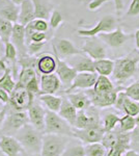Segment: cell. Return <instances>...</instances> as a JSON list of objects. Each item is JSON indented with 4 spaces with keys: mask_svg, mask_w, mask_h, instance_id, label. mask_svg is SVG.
<instances>
[{
    "mask_svg": "<svg viewBox=\"0 0 139 156\" xmlns=\"http://www.w3.org/2000/svg\"><path fill=\"white\" fill-rule=\"evenodd\" d=\"M136 126V121H135V117H132V115H125L120 118V124H118V128L122 130L123 132H132Z\"/></svg>",
    "mask_w": 139,
    "mask_h": 156,
    "instance_id": "74e56055",
    "label": "cell"
},
{
    "mask_svg": "<svg viewBox=\"0 0 139 156\" xmlns=\"http://www.w3.org/2000/svg\"><path fill=\"white\" fill-rule=\"evenodd\" d=\"M57 60L54 54L44 53L39 55L36 62V70L37 73L42 75H49L56 72Z\"/></svg>",
    "mask_w": 139,
    "mask_h": 156,
    "instance_id": "44dd1931",
    "label": "cell"
},
{
    "mask_svg": "<svg viewBox=\"0 0 139 156\" xmlns=\"http://www.w3.org/2000/svg\"><path fill=\"white\" fill-rule=\"evenodd\" d=\"M92 90H95L96 93H110V92L115 90L116 89H115L114 84L112 83V81L109 79V77L99 75Z\"/></svg>",
    "mask_w": 139,
    "mask_h": 156,
    "instance_id": "4dcf8cb0",
    "label": "cell"
},
{
    "mask_svg": "<svg viewBox=\"0 0 139 156\" xmlns=\"http://www.w3.org/2000/svg\"><path fill=\"white\" fill-rule=\"evenodd\" d=\"M65 96H67L68 99L70 100V102L72 103L78 110L87 109V108H89L92 106L90 99L85 90H79V92L69 93V94H65Z\"/></svg>",
    "mask_w": 139,
    "mask_h": 156,
    "instance_id": "d4e9b609",
    "label": "cell"
},
{
    "mask_svg": "<svg viewBox=\"0 0 139 156\" xmlns=\"http://www.w3.org/2000/svg\"><path fill=\"white\" fill-rule=\"evenodd\" d=\"M15 136L21 143L24 151L31 154H39L42 151L44 132L37 130L31 124H27L19 130Z\"/></svg>",
    "mask_w": 139,
    "mask_h": 156,
    "instance_id": "7a4b0ae2",
    "label": "cell"
},
{
    "mask_svg": "<svg viewBox=\"0 0 139 156\" xmlns=\"http://www.w3.org/2000/svg\"><path fill=\"white\" fill-rule=\"evenodd\" d=\"M29 117V123L37 130L44 132L45 130V121H46V112L47 109H45V106L41 102L34 100V102L31 104V106L27 110Z\"/></svg>",
    "mask_w": 139,
    "mask_h": 156,
    "instance_id": "2e32d148",
    "label": "cell"
},
{
    "mask_svg": "<svg viewBox=\"0 0 139 156\" xmlns=\"http://www.w3.org/2000/svg\"><path fill=\"white\" fill-rule=\"evenodd\" d=\"M54 54V53H53ZM57 60V68H56V74L59 77L60 81L62 83V87H65V90L69 89L72 84L73 80L75 79L76 75L78 74V72L73 68L72 66H70L69 62H65L64 59H62L61 57H59L57 54H54Z\"/></svg>",
    "mask_w": 139,
    "mask_h": 156,
    "instance_id": "9a60e30c",
    "label": "cell"
},
{
    "mask_svg": "<svg viewBox=\"0 0 139 156\" xmlns=\"http://www.w3.org/2000/svg\"><path fill=\"white\" fill-rule=\"evenodd\" d=\"M12 1H14V2H15V3H16V4H18V5H20V4H21L22 2L24 1V0H12Z\"/></svg>",
    "mask_w": 139,
    "mask_h": 156,
    "instance_id": "9f6ffc18",
    "label": "cell"
},
{
    "mask_svg": "<svg viewBox=\"0 0 139 156\" xmlns=\"http://www.w3.org/2000/svg\"><path fill=\"white\" fill-rule=\"evenodd\" d=\"M122 112H125L126 115L136 117L137 115H139V102L134 101V100L130 99V98L127 96L125 102H123Z\"/></svg>",
    "mask_w": 139,
    "mask_h": 156,
    "instance_id": "ab89813d",
    "label": "cell"
},
{
    "mask_svg": "<svg viewBox=\"0 0 139 156\" xmlns=\"http://www.w3.org/2000/svg\"><path fill=\"white\" fill-rule=\"evenodd\" d=\"M126 15L130 17L138 16L139 15V0H132L131 4L129 5V9Z\"/></svg>",
    "mask_w": 139,
    "mask_h": 156,
    "instance_id": "bcb514c9",
    "label": "cell"
},
{
    "mask_svg": "<svg viewBox=\"0 0 139 156\" xmlns=\"http://www.w3.org/2000/svg\"><path fill=\"white\" fill-rule=\"evenodd\" d=\"M108 1H110V0H92L89 2V4H88V9L90 11H98L103 4Z\"/></svg>",
    "mask_w": 139,
    "mask_h": 156,
    "instance_id": "7dc6e473",
    "label": "cell"
},
{
    "mask_svg": "<svg viewBox=\"0 0 139 156\" xmlns=\"http://www.w3.org/2000/svg\"><path fill=\"white\" fill-rule=\"evenodd\" d=\"M39 100L40 102L46 107V109L51 110V112H58L61 107L62 104V97L55 96L53 94H45V95H40Z\"/></svg>",
    "mask_w": 139,
    "mask_h": 156,
    "instance_id": "83f0119b",
    "label": "cell"
},
{
    "mask_svg": "<svg viewBox=\"0 0 139 156\" xmlns=\"http://www.w3.org/2000/svg\"><path fill=\"white\" fill-rule=\"evenodd\" d=\"M9 95L7 94L5 90L0 87V102L2 104H6V103H9Z\"/></svg>",
    "mask_w": 139,
    "mask_h": 156,
    "instance_id": "681fc988",
    "label": "cell"
},
{
    "mask_svg": "<svg viewBox=\"0 0 139 156\" xmlns=\"http://www.w3.org/2000/svg\"><path fill=\"white\" fill-rule=\"evenodd\" d=\"M123 156H139V153L137 152V151L133 150V149H130L128 150L127 152L125 153V155Z\"/></svg>",
    "mask_w": 139,
    "mask_h": 156,
    "instance_id": "f907efd6",
    "label": "cell"
},
{
    "mask_svg": "<svg viewBox=\"0 0 139 156\" xmlns=\"http://www.w3.org/2000/svg\"><path fill=\"white\" fill-rule=\"evenodd\" d=\"M95 70L99 75L108 76L113 74L114 70V62L109 58H102L95 60Z\"/></svg>",
    "mask_w": 139,
    "mask_h": 156,
    "instance_id": "f1b7e54d",
    "label": "cell"
},
{
    "mask_svg": "<svg viewBox=\"0 0 139 156\" xmlns=\"http://www.w3.org/2000/svg\"><path fill=\"white\" fill-rule=\"evenodd\" d=\"M69 62L70 66H72L78 73L80 72H96L95 70V60L89 57L84 52L74 56L70 57ZM97 73V72H96Z\"/></svg>",
    "mask_w": 139,
    "mask_h": 156,
    "instance_id": "d6986e66",
    "label": "cell"
},
{
    "mask_svg": "<svg viewBox=\"0 0 139 156\" xmlns=\"http://www.w3.org/2000/svg\"><path fill=\"white\" fill-rule=\"evenodd\" d=\"M12 28H14L12 22L0 17V34H1V41L3 44L11 42Z\"/></svg>",
    "mask_w": 139,
    "mask_h": 156,
    "instance_id": "836d02e7",
    "label": "cell"
},
{
    "mask_svg": "<svg viewBox=\"0 0 139 156\" xmlns=\"http://www.w3.org/2000/svg\"><path fill=\"white\" fill-rule=\"evenodd\" d=\"M85 156H106L107 149L101 142L84 145Z\"/></svg>",
    "mask_w": 139,
    "mask_h": 156,
    "instance_id": "d590c367",
    "label": "cell"
},
{
    "mask_svg": "<svg viewBox=\"0 0 139 156\" xmlns=\"http://www.w3.org/2000/svg\"><path fill=\"white\" fill-rule=\"evenodd\" d=\"M120 118L122 117H120V115L116 114H113V112H109V114L105 115L102 122V126L104 128L105 132L114 130L118 126V124H120Z\"/></svg>",
    "mask_w": 139,
    "mask_h": 156,
    "instance_id": "8d00e7d4",
    "label": "cell"
},
{
    "mask_svg": "<svg viewBox=\"0 0 139 156\" xmlns=\"http://www.w3.org/2000/svg\"><path fill=\"white\" fill-rule=\"evenodd\" d=\"M127 151L128 150L126 149V148H123L120 145H116L114 147H112L107 150L106 156H123Z\"/></svg>",
    "mask_w": 139,
    "mask_h": 156,
    "instance_id": "f6af8a7d",
    "label": "cell"
},
{
    "mask_svg": "<svg viewBox=\"0 0 139 156\" xmlns=\"http://www.w3.org/2000/svg\"><path fill=\"white\" fill-rule=\"evenodd\" d=\"M31 1L34 5L35 17L49 20L52 12L55 9H53L54 5H53L51 0H31Z\"/></svg>",
    "mask_w": 139,
    "mask_h": 156,
    "instance_id": "4316f807",
    "label": "cell"
},
{
    "mask_svg": "<svg viewBox=\"0 0 139 156\" xmlns=\"http://www.w3.org/2000/svg\"><path fill=\"white\" fill-rule=\"evenodd\" d=\"M105 130L102 125L84 128V129H77V128L73 129V137L80 140L83 145L102 142Z\"/></svg>",
    "mask_w": 139,
    "mask_h": 156,
    "instance_id": "ba28073f",
    "label": "cell"
},
{
    "mask_svg": "<svg viewBox=\"0 0 139 156\" xmlns=\"http://www.w3.org/2000/svg\"><path fill=\"white\" fill-rule=\"evenodd\" d=\"M139 65V50L134 49L131 53L126 56L120 57L114 60V70L113 77L118 83H123L134 76L137 72V66Z\"/></svg>",
    "mask_w": 139,
    "mask_h": 156,
    "instance_id": "6da1fadb",
    "label": "cell"
},
{
    "mask_svg": "<svg viewBox=\"0 0 139 156\" xmlns=\"http://www.w3.org/2000/svg\"><path fill=\"white\" fill-rule=\"evenodd\" d=\"M73 129L74 127L70 123H68L64 118L60 117L58 112L47 109L44 133H54V134L68 135L73 137Z\"/></svg>",
    "mask_w": 139,
    "mask_h": 156,
    "instance_id": "5b68a950",
    "label": "cell"
},
{
    "mask_svg": "<svg viewBox=\"0 0 139 156\" xmlns=\"http://www.w3.org/2000/svg\"><path fill=\"white\" fill-rule=\"evenodd\" d=\"M26 89L31 92L35 96H40L41 94V83H40V78L39 76L34 77L28 84L26 85Z\"/></svg>",
    "mask_w": 139,
    "mask_h": 156,
    "instance_id": "ee69618b",
    "label": "cell"
},
{
    "mask_svg": "<svg viewBox=\"0 0 139 156\" xmlns=\"http://www.w3.org/2000/svg\"><path fill=\"white\" fill-rule=\"evenodd\" d=\"M102 125L100 121V114H99L98 107L92 105L87 109L78 110L77 119L74 128L77 129H84V128L98 126Z\"/></svg>",
    "mask_w": 139,
    "mask_h": 156,
    "instance_id": "30bf717a",
    "label": "cell"
},
{
    "mask_svg": "<svg viewBox=\"0 0 139 156\" xmlns=\"http://www.w3.org/2000/svg\"><path fill=\"white\" fill-rule=\"evenodd\" d=\"M134 37H135V45L136 48L139 50V28L136 30L135 34H134Z\"/></svg>",
    "mask_w": 139,
    "mask_h": 156,
    "instance_id": "816d5d0a",
    "label": "cell"
},
{
    "mask_svg": "<svg viewBox=\"0 0 139 156\" xmlns=\"http://www.w3.org/2000/svg\"><path fill=\"white\" fill-rule=\"evenodd\" d=\"M20 14V5L12 0H0V17L17 23Z\"/></svg>",
    "mask_w": 139,
    "mask_h": 156,
    "instance_id": "7402d4cb",
    "label": "cell"
},
{
    "mask_svg": "<svg viewBox=\"0 0 139 156\" xmlns=\"http://www.w3.org/2000/svg\"><path fill=\"white\" fill-rule=\"evenodd\" d=\"M98 37L109 47H112V48H120V47H122L128 40L134 37V34H126L120 27L117 26V28L112 30V31L100 34Z\"/></svg>",
    "mask_w": 139,
    "mask_h": 156,
    "instance_id": "4fadbf2b",
    "label": "cell"
},
{
    "mask_svg": "<svg viewBox=\"0 0 139 156\" xmlns=\"http://www.w3.org/2000/svg\"><path fill=\"white\" fill-rule=\"evenodd\" d=\"M71 136L54 133H44L42 145V156H61L71 142Z\"/></svg>",
    "mask_w": 139,
    "mask_h": 156,
    "instance_id": "3957f363",
    "label": "cell"
},
{
    "mask_svg": "<svg viewBox=\"0 0 139 156\" xmlns=\"http://www.w3.org/2000/svg\"><path fill=\"white\" fill-rule=\"evenodd\" d=\"M62 22H64V17H62L61 12H60L59 11H57V9H54V11L52 12L51 16H50V18H49L50 28H51L52 30L57 29L58 27L62 24Z\"/></svg>",
    "mask_w": 139,
    "mask_h": 156,
    "instance_id": "60d3db41",
    "label": "cell"
},
{
    "mask_svg": "<svg viewBox=\"0 0 139 156\" xmlns=\"http://www.w3.org/2000/svg\"><path fill=\"white\" fill-rule=\"evenodd\" d=\"M99 74L96 72H80L76 75L72 84L69 89L64 90V94L74 92L76 90H88L92 89L98 79Z\"/></svg>",
    "mask_w": 139,
    "mask_h": 156,
    "instance_id": "7c38bea8",
    "label": "cell"
},
{
    "mask_svg": "<svg viewBox=\"0 0 139 156\" xmlns=\"http://www.w3.org/2000/svg\"><path fill=\"white\" fill-rule=\"evenodd\" d=\"M36 76L37 72L33 68H21L17 77V85L26 87V85Z\"/></svg>",
    "mask_w": 139,
    "mask_h": 156,
    "instance_id": "1f68e13d",
    "label": "cell"
},
{
    "mask_svg": "<svg viewBox=\"0 0 139 156\" xmlns=\"http://www.w3.org/2000/svg\"><path fill=\"white\" fill-rule=\"evenodd\" d=\"M0 151L4 156H19L24 152V148L16 136L3 134L0 137Z\"/></svg>",
    "mask_w": 139,
    "mask_h": 156,
    "instance_id": "e0dca14e",
    "label": "cell"
},
{
    "mask_svg": "<svg viewBox=\"0 0 139 156\" xmlns=\"http://www.w3.org/2000/svg\"><path fill=\"white\" fill-rule=\"evenodd\" d=\"M53 53L57 54L62 59L70 58L74 55L83 53L81 49H78L72 43V41L68 39H55L52 42Z\"/></svg>",
    "mask_w": 139,
    "mask_h": 156,
    "instance_id": "5bb4252c",
    "label": "cell"
},
{
    "mask_svg": "<svg viewBox=\"0 0 139 156\" xmlns=\"http://www.w3.org/2000/svg\"><path fill=\"white\" fill-rule=\"evenodd\" d=\"M4 45V57H2V59L4 62H9V68L12 69V73L14 78L18 77V60H19V54H18V50L15 47V45L12 42L5 43Z\"/></svg>",
    "mask_w": 139,
    "mask_h": 156,
    "instance_id": "603a6c76",
    "label": "cell"
},
{
    "mask_svg": "<svg viewBox=\"0 0 139 156\" xmlns=\"http://www.w3.org/2000/svg\"><path fill=\"white\" fill-rule=\"evenodd\" d=\"M1 43H2V41H1V34H0V45H1Z\"/></svg>",
    "mask_w": 139,
    "mask_h": 156,
    "instance_id": "6f0895ef",
    "label": "cell"
},
{
    "mask_svg": "<svg viewBox=\"0 0 139 156\" xmlns=\"http://www.w3.org/2000/svg\"><path fill=\"white\" fill-rule=\"evenodd\" d=\"M123 90H125L126 95H127L130 99L139 102V81H136V82H134V83L130 84Z\"/></svg>",
    "mask_w": 139,
    "mask_h": 156,
    "instance_id": "b9f144b4",
    "label": "cell"
},
{
    "mask_svg": "<svg viewBox=\"0 0 139 156\" xmlns=\"http://www.w3.org/2000/svg\"><path fill=\"white\" fill-rule=\"evenodd\" d=\"M61 156H85L84 145L76 138V142H70Z\"/></svg>",
    "mask_w": 139,
    "mask_h": 156,
    "instance_id": "d6a6232c",
    "label": "cell"
},
{
    "mask_svg": "<svg viewBox=\"0 0 139 156\" xmlns=\"http://www.w3.org/2000/svg\"><path fill=\"white\" fill-rule=\"evenodd\" d=\"M21 156H42L41 153H39V154H31V153H27V152H24L22 153V155Z\"/></svg>",
    "mask_w": 139,
    "mask_h": 156,
    "instance_id": "db71d44e",
    "label": "cell"
},
{
    "mask_svg": "<svg viewBox=\"0 0 139 156\" xmlns=\"http://www.w3.org/2000/svg\"><path fill=\"white\" fill-rule=\"evenodd\" d=\"M11 42L15 45L18 50L19 57L27 55V45H26V32L25 26L20 23H14L12 34L11 37Z\"/></svg>",
    "mask_w": 139,
    "mask_h": 156,
    "instance_id": "ac0fdd59",
    "label": "cell"
},
{
    "mask_svg": "<svg viewBox=\"0 0 139 156\" xmlns=\"http://www.w3.org/2000/svg\"><path fill=\"white\" fill-rule=\"evenodd\" d=\"M40 83H41V94H53L57 93L61 89L62 83L56 73L49 75H41L40 77Z\"/></svg>",
    "mask_w": 139,
    "mask_h": 156,
    "instance_id": "ffe728a7",
    "label": "cell"
},
{
    "mask_svg": "<svg viewBox=\"0 0 139 156\" xmlns=\"http://www.w3.org/2000/svg\"><path fill=\"white\" fill-rule=\"evenodd\" d=\"M58 114H59L61 118H64L68 123H70L73 127L75 126L76 119H77L78 115V109L70 102V100L67 97L62 98V104Z\"/></svg>",
    "mask_w": 139,
    "mask_h": 156,
    "instance_id": "484cf974",
    "label": "cell"
},
{
    "mask_svg": "<svg viewBox=\"0 0 139 156\" xmlns=\"http://www.w3.org/2000/svg\"><path fill=\"white\" fill-rule=\"evenodd\" d=\"M9 104H4V107H2L1 109H0V131H1L2 129V125H3L4 123V120H5L6 118V115L7 112H9Z\"/></svg>",
    "mask_w": 139,
    "mask_h": 156,
    "instance_id": "c3c4849f",
    "label": "cell"
},
{
    "mask_svg": "<svg viewBox=\"0 0 139 156\" xmlns=\"http://www.w3.org/2000/svg\"><path fill=\"white\" fill-rule=\"evenodd\" d=\"M35 100V95L29 92L26 87L16 85L15 90L9 94V100L7 104L9 108L18 112H27L28 108Z\"/></svg>",
    "mask_w": 139,
    "mask_h": 156,
    "instance_id": "8992f818",
    "label": "cell"
},
{
    "mask_svg": "<svg viewBox=\"0 0 139 156\" xmlns=\"http://www.w3.org/2000/svg\"><path fill=\"white\" fill-rule=\"evenodd\" d=\"M135 121H136V126L139 127V115H137L135 117Z\"/></svg>",
    "mask_w": 139,
    "mask_h": 156,
    "instance_id": "11a10c76",
    "label": "cell"
},
{
    "mask_svg": "<svg viewBox=\"0 0 139 156\" xmlns=\"http://www.w3.org/2000/svg\"><path fill=\"white\" fill-rule=\"evenodd\" d=\"M81 50L93 60L106 58L107 49L106 44L98 36L97 37H88L82 45Z\"/></svg>",
    "mask_w": 139,
    "mask_h": 156,
    "instance_id": "9c48e42d",
    "label": "cell"
},
{
    "mask_svg": "<svg viewBox=\"0 0 139 156\" xmlns=\"http://www.w3.org/2000/svg\"><path fill=\"white\" fill-rule=\"evenodd\" d=\"M0 48H1V45H0ZM9 67L7 66V64L5 62H4L2 58H0V70H2V71H4V70L6 69V68Z\"/></svg>",
    "mask_w": 139,
    "mask_h": 156,
    "instance_id": "f5cc1de1",
    "label": "cell"
},
{
    "mask_svg": "<svg viewBox=\"0 0 139 156\" xmlns=\"http://www.w3.org/2000/svg\"><path fill=\"white\" fill-rule=\"evenodd\" d=\"M29 123V117L27 112H18L9 108V112L2 125V129L0 132H3L4 135H15L19 130H21L24 126Z\"/></svg>",
    "mask_w": 139,
    "mask_h": 156,
    "instance_id": "277c9868",
    "label": "cell"
},
{
    "mask_svg": "<svg viewBox=\"0 0 139 156\" xmlns=\"http://www.w3.org/2000/svg\"><path fill=\"white\" fill-rule=\"evenodd\" d=\"M120 130L118 126L115 128L114 130L112 131H108V132H105L104 136H103V140H102V144L105 146L106 149H110V148L114 147L118 144V138H120Z\"/></svg>",
    "mask_w": 139,
    "mask_h": 156,
    "instance_id": "e575fe53",
    "label": "cell"
},
{
    "mask_svg": "<svg viewBox=\"0 0 139 156\" xmlns=\"http://www.w3.org/2000/svg\"><path fill=\"white\" fill-rule=\"evenodd\" d=\"M117 28V21H116L115 17L112 15H107L104 16L97 24L92 28L88 29H79L77 30L78 36L80 37H97L100 34H104V32H110L112 30Z\"/></svg>",
    "mask_w": 139,
    "mask_h": 156,
    "instance_id": "52a82bcc",
    "label": "cell"
},
{
    "mask_svg": "<svg viewBox=\"0 0 139 156\" xmlns=\"http://www.w3.org/2000/svg\"><path fill=\"white\" fill-rule=\"evenodd\" d=\"M122 90H123V87H117L115 90L110 93H96L92 89H88L85 90V92L89 97L92 105L98 108H105L114 105L118 92Z\"/></svg>",
    "mask_w": 139,
    "mask_h": 156,
    "instance_id": "8fae6325",
    "label": "cell"
},
{
    "mask_svg": "<svg viewBox=\"0 0 139 156\" xmlns=\"http://www.w3.org/2000/svg\"><path fill=\"white\" fill-rule=\"evenodd\" d=\"M16 85L17 81L15 80L14 76H12V69L9 67H7L3 71V75L0 77V87L5 90L7 94L9 95L15 90Z\"/></svg>",
    "mask_w": 139,
    "mask_h": 156,
    "instance_id": "f546056e",
    "label": "cell"
},
{
    "mask_svg": "<svg viewBox=\"0 0 139 156\" xmlns=\"http://www.w3.org/2000/svg\"><path fill=\"white\" fill-rule=\"evenodd\" d=\"M47 42H43V43H34V42H30L27 44V53L29 55H36L37 53L42 51L43 48L46 46Z\"/></svg>",
    "mask_w": 139,
    "mask_h": 156,
    "instance_id": "7bdbcfd3",
    "label": "cell"
},
{
    "mask_svg": "<svg viewBox=\"0 0 139 156\" xmlns=\"http://www.w3.org/2000/svg\"><path fill=\"white\" fill-rule=\"evenodd\" d=\"M28 26L34 31H40V32H51L52 29L50 28L49 21L46 19H41V18H35L33 21L30 22L29 24H27Z\"/></svg>",
    "mask_w": 139,
    "mask_h": 156,
    "instance_id": "f35d334b",
    "label": "cell"
},
{
    "mask_svg": "<svg viewBox=\"0 0 139 156\" xmlns=\"http://www.w3.org/2000/svg\"><path fill=\"white\" fill-rule=\"evenodd\" d=\"M36 18L35 17V9L34 5L32 3L31 0H24L21 4H20V14L19 19H18V23L26 26L30 22H32Z\"/></svg>",
    "mask_w": 139,
    "mask_h": 156,
    "instance_id": "cb8c5ba5",
    "label": "cell"
}]
</instances>
